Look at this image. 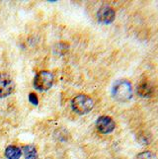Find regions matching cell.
Listing matches in <instances>:
<instances>
[{
    "label": "cell",
    "mask_w": 158,
    "mask_h": 159,
    "mask_svg": "<svg viewBox=\"0 0 158 159\" xmlns=\"http://www.w3.org/2000/svg\"><path fill=\"white\" fill-rule=\"evenodd\" d=\"M112 95L118 102L124 103L132 99L133 87L129 80L120 79L115 82L112 88Z\"/></svg>",
    "instance_id": "cell-1"
},
{
    "label": "cell",
    "mask_w": 158,
    "mask_h": 159,
    "mask_svg": "<svg viewBox=\"0 0 158 159\" xmlns=\"http://www.w3.org/2000/svg\"><path fill=\"white\" fill-rule=\"evenodd\" d=\"M94 107V101L89 96L79 94L75 96L71 101L72 110L78 115H85L89 113Z\"/></svg>",
    "instance_id": "cell-2"
},
{
    "label": "cell",
    "mask_w": 158,
    "mask_h": 159,
    "mask_svg": "<svg viewBox=\"0 0 158 159\" xmlns=\"http://www.w3.org/2000/svg\"><path fill=\"white\" fill-rule=\"evenodd\" d=\"M53 74L51 71L43 70L39 72L34 79V86L35 88L40 91H46L48 90L53 84Z\"/></svg>",
    "instance_id": "cell-3"
},
{
    "label": "cell",
    "mask_w": 158,
    "mask_h": 159,
    "mask_svg": "<svg viewBox=\"0 0 158 159\" xmlns=\"http://www.w3.org/2000/svg\"><path fill=\"white\" fill-rule=\"evenodd\" d=\"M15 83L7 73L0 72V98L11 95L14 92Z\"/></svg>",
    "instance_id": "cell-4"
},
{
    "label": "cell",
    "mask_w": 158,
    "mask_h": 159,
    "mask_svg": "<svg viewBox=\"0 0 158 159\" xmlns=\"http://www.w3.org/2000/svg\"><path fill=\"white\" fill-rule=\"evenodd\" d=\"M96 128H97L98 131H100L101 134H111L112 131L115 129L116 124L111 117L101 116L97 119Z\"/></svg>",
    "instance_id": "cell-5"
},
{
    "label": "cell",
    "mask_w": 158,
    "mask_h": 159,
    "mask_svg": "<svg viewBox=\"0 0 158 159\" xmlns=\"http://www.w3.org/2000/svg\"><path fill=\"white\" fill-rule=\"evenodd\" d=\"M115 17H116L115 10H114L111 6H108V5L102 6L97 13L98 21L103 24L112 23V22L115 20Z\"/></svg>",
    "instance_id": "cell-6"
},
{
    "label": "cell",
    "mask_w": 158,
    "mask_h": 159,
    "mask_svg": "<svg viewBox=\"0 0 158 159\" xmlns=\"http://www.w3.org/2000/svg\"><path fill=\"white\" fill-rule=\"evenodd\" d=\"M137 92L140 97L148 98L152 95V93H153V87H152L148 82H141L138 86Z\"/></svg>",
    "instance_id": "cell-7"
},
{
    "label": "cell",
    "mask_w": 158,
    "mask_h": 159,
    "mask_svg": "<svg viewBox=\"0 0 158 159\" xmlns=\"http://www.w3.org/2000/svg\"><path fill=\"white\" fill-rule=\"evenodd\" d=\"M22 155V149L15 145H9L5 149V156L7 159H19Z\"/></svg>",
    "instance_id": "cell-8"
},
{
    "label": "cell",
    "mask_w": 158,
    "mask_h": 159,
    "mask_svg": "<svg viewBox=\"0 0 158 159\" xmlns=\"http://www.w3.org/2000/svg\"><path fill=\"white\" fill-rule=\"evenodd\" d=\"M22 152L24 153L26 159H40L38 155V151L34 145H25L22 148Z\"/></svg>",
    "instance_id": "cell-9"
},
{
    "label": "cell",
    "mask_w": 158,
    "mask_h": 159,
    "mask_svg": "<svg viewBox=\"0 0 158 159\" xmlns=\"http://www.w3.org/2000/svg\"><path fill=\"white\" fill-rule=\"evenodd\" d=\"M137 159H157V156L154 154L153 152L146 150L143 152H140L139 154L137 156Z\"/></svg>",
    "instance_id": "cell-10"
},
{
    "label": "cell",
    "mask_w": 158,
    "mask_h": 159,
    "mask_svg": "<svg viewBox=\"0 0 158 159\" xmlns=\"http://www.w3.org/2000/svg\"><path fill=\"white\" fill-rule=\"evenodd\" d=\"M29 101L33 104V105L37 106L38 103H39V100H38V97L35 93H30L29 94Z\"/></svg>",
    "instance_id": "cell-11"
}]
</instances>
